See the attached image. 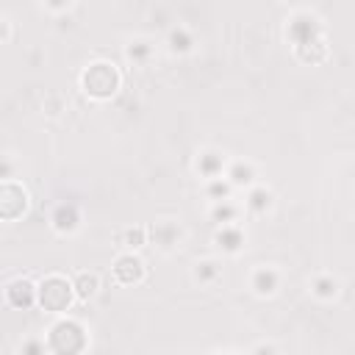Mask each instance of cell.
<instances>
[{
	"mask_svg": "<svg viewBox=\"0 0 355 355\" xmlns=\"http://www.w3.org/2000/svg\"><path fill=\"white\" fill-rule=\"evenodd\" d=\"M119 241H122V247H128V250H139V247H144V244L150 241V236H147V227H130V230H125V233L119 236Z\"/></svg>",
	"mask_w": 355,
	"mask_h": 355,
	"instance_id": "19",
	"label": "cell"
},
{
	"mask_svg": "<svg viewBox=\"0 0 355 355\" xmlns=\"http://www.w3.org/2000/svg\"><path fill=\"white\" fill-rule=\"evenodd\" d=\"M313 39H322L319 22H316L311 14H297V17L288 22V42H291L294 50H297V47H302V44H308V42H313Z\"/></svg>",
	"mask_w": 355,
	"mask_h": 355,
	"instance_id": "5",
	"label": "cell"
},
{
	"mask_svg": "<svg viewBox=\"0 0 355 355\" xmlns=\"http://www.w3.org/2000/svg\"><path fill=\"white\" fill-rule=\"evenodd\" d=\"M28 208V191L14 180H0V219H19Z\"/></svg>",
	"mask_w": 355,
	"mask_h": 355,
	"instance_id": "4",
	"label": "cell"
},
{
	"mask_svg": "<svg viewBox=\"0 0 355 355\" xmlns=\"http://www.w3.org/2000/svg\"><path fill=\"white\" fill-rule=\"evenodd\" d=\"M230 183H227V178L222 180V178H208V197H214V200H227V194H230Z\"/></svg>",
	"mask_w": 355,
	"mask_h": 355,
	"instance_id": "22",
	"label": "cell"
},
{
	"mask_svg": "<svg viewBox=\"0 0 355 355\" xmlns=\"http://www.w3.org/2000/svg\"><path fill=\"white\" fill-rule=\"evenodd\" d=\"M80 225V214H78V205L72 202H61L55 211H53V227L58 233H75Z\"/></svg>",
	"mask_w": 355,
	"mask_h": 355,
	"instance_id": "8",
	"label": "cell"
},
{
	"mask_svg": "<svg viewBox=\"0 0 355 355\" xmlns=\"http://www.w3.org/2000/svg\"><path fill=\"white\" fill-rule=\"evenodd\" d=\"M194 277H197L202 286H211V283L219 277V266H216V261H200L197 269H194Z\"/></svg>",
	"mask_w": 355,
	"mask_h": 355,
	"instance_id": "21",
	"label": "cell"
},
{
	"mask_svg": "<svg viewBox=\"0 0 355 355\" xmlns=\"http://www.w3.org/2000/svg\"><path fill=\"white\" fill-rule=\"evenodd\" d=\"M119 69L111 64V61H94V64H89L86 69H83V75H80V86H83V92L89 94V97H94V100H108V97H114L116 94V89H119Z\"/></svg>",
	"mask_w": 355,
	"mask_h": 355,
	"instance_id": "1",
	"label": "cell"
},
{
	"mask_svg": "<svg viewBox=\"0 0 355 355\" xmlns=\"http://www.w3.org/2000/svg\"><path fill=\"white\" fill-rule=\"evenodd\" d=\"M147 55H150V44H147V42H133V44H128V58H130V61L144 64Z\"/></svg>",
	"mask_w": 355,
	"mask_h": 355,
	"instance_id": "23",
	"label": "cell"
},
{
	"mask_svg": "<svg viewBox=\"0 0 355 355\" xmlns=\"http://www.w3.org/2000/svg\"><path fill=\"white\" fill-rule=\"evenodd\" d=\"M252 180H255V169L250 164H244V161L230 164V169H227V183L230 186H252Z\"/></svg>",
	"mask_w": 355,
	"mask_h": 355,
	"instance_id": "15",
	"label": "cell"
},
{
	"mask_svg": "<svg viewBox=\"0 0 355 355\" xmlns=\"http://www.w3.org/2000/svg\"><path fill=\"white\" fill-rule=\"evenodd\" d=\"M22 352H44V344H39V341H28V344L22 347Z\"/></svg>",
	"mask_w": 355,
	"mask_h": 355,
	"instance_id": "26",
	"label": "cell"
},
{
	"mask_svg": "<svg viewBox=\"0 0 355 355\" xmlns=\"http://www.w3.org/2000/svg\"><path fill=\"white\" fill-rule=\"evenodd\" d=\"M44 6H47V8H53V11H64V8H69V6H72V0H44Z\"/></svg>",
	"mask_w": 355,
	"mask_h": 355,
	"instance_id": "25",
	"label": "cell"
},
{
	"mask_svg": "<svg viewBox=\"0 0 355 355\" xmlns=\"http://www.w3.org/2000/svg\"><path fill=\"white\" fill-rule=\"evenodd\" d=\"M147 236H153V241H155L161 250H169V247L180 239V230H178V225H172V222H155V225L147 230Z\"/></svg>",
	"mask_w": 355,
	"mask_h": 355,
	"instance_id": "9",
	"label": "cell"
},
{
	"mask_svg": "<svg viewBox=\"0 0 355 355\" xmlns=\"http://www.w3.org/2000/svg\"><path fill=\"white\" fill-rule=\"evenodd\" d=\"M11 175H14V161L0 155V180H11Z\"/></svg>",
	"mask_w": 355,
	"mask_h": 355,
	"instance_id": "24",
	"label": "cell"
},
{
	"mask_svg": "<svg viewBox=\"0 0 355 355\" xmlns=\"http://www.w3.org/2000/svg\"><path fill=\"white\" fill-rule=\"evenodd\" d=\"M6 297H8V302L14 305V308H31V305H36V286L31 283V280H25V277H19V280H11L8 283V288H6Z\"/></svg>",
	"mask_w": 355,
	"mask_h": 355,
	"instance_id": "7",
	"label": "cell"
},
{
	"mask_svg": "<svg viewBox=\"0 0 355 355\" xmlns=\"http://www.w3.org/2000/svg\"><path fill=\"white\" fill-rule=\"evenodd\" d=\"M211 216H214V222H219V225H230V222L239 216V208H236L233 202H227V200H216V205L211 208Z\"/></svg>",
	"mask_w": 355,
	"mask_h": 355,
	"instance_id": "17",
	"label": "cell"
},
{
	"mask_svg": "<svg viewBox=\"0 0 355 355\" xmlns=\"http://www.w3.org/2000/svg\"><path fill=\"white\" fill-rule=\"evenodd\" d=\"M272 202H275V194H272L266 186H255V189H250V194H247V208L255 211V214H266V211L272 208Z\"/></svg>",
	"mask_w": 355,
	"mask_h": 355,
	"instance_id": "13",
	"label": "cell"
},
{
	"mask_svg": "<svg viewBox=\"0 0 355 355\" xmlns=\"http://www.w3.org/2000/svg\"><path fill=\"white\" fill-rule=\"evenodd\" d=\"M75 297V288L67 277L61 275H47L39 286H36V302L44 308V311H53V313H61L69 308Z\"/></svg>",
	"mask_w": 355,
	"mask_h": 355,
	"instance_id": "2",
	"label": "cell"
},
{
	"mask_svg": "<svg viewBox=\"0 0 355 355\" xmlns=\"http://www.w3.org/2000/svg\"><path fill=\"white\" fill-rule=\"evenodd\" d=\"M191 44H194V39H191L189 31H183V28L169 31V50H172V53H189Z\"/></svg>",
	"mask_w": 355,
	"mask_h": 355,
	"instance_id": "18",
	"label": "cell"
},
{
	"mask_svg": "<svg viewBox=\"0 0 355 355\" xmlns=\"http://www.w3.org/2000/svg\"><path fill=\"white\" fill-rule=\"evenodd\" d=\"M114 277L119 280V283H125V286H133V283H139L141 277H144V261L139 258V255H133V252H125V255H119L116 261H114Z\"/></svg>",
	"mask_w": 355,
	"mask_h": 355,
	"instance_id": "6",
	"label": "cell"
},
{
	"mask_svg": "<svg viewBox=\"0 0 355 355\" xmlns=\"http://www.w3.org/2000/svg\"><path fill=\"white\" fill-rule=\"evenodd\" d=\"M222 166H225L222 153L208 150V153H202V155L197 158V169H200L202 178H219V175H222Z\"/></svg>",
	"mask_w": 355,
	"mask_h": 355,
	"instance_id": "12",
	"label": "cell"
},
{
	"mask_svg": "<svg viewBox=\"0 0 355 355\" xmlns=\"http://www.w3.org/2000/svg\"><path fill=\"white\" fill-rule=\"evenodd\" d=\"M53 352H80L86 347V333L75 319H61L50 330V344Z\"/></svg>",
	"mask_w": 355,
	"mask_h": 355,
	"instance_id": "3",
	"label": "cell"
},
{
	"mask_svg": "<svg viewBox=\"0 0 355 355\" xmlns=\"http://www.w3.org/2000/svg\"><path fill=\"white\" fill-rule=\"evenodd\" d=\"M316 297H322V300H330V297H336V291H338V280L336 277H330V275H319L316 280H313V288H311Z\"/></svg>",
	"mask_w": 355,
	"mask_h": 355,
	"instance_id": "20",
	"label": "cell"
},
{
	"mask_svg": "<svg viewBox=\"0 0 355 355\" xmlns=\"http://www.w3.org/2000/svg\"><path fill=\"white\" fill-rule=\"evenodd\" d=\"M277 283H280V277H277V272L272 269V266H261V269H255L252 272V288H255V294H275V288H277Z\"/></svg>",
	"mask_w": 355,
	"mask_h": 355,
	"instance_id": "11",
	"label": "cell"
},
{
	"mask_svg": "<svg viewBox=\"0 0 355 355\" xmlns=\"http://www.w3.org/2000/svg\"><path fill=\"white\" fill-rule=\"evenodd\" d=\"M214 241L219 244L222 252H239V250L244 247V233H241L236 225H222V230L216 233Z\"/></svg>",
	"mask_w": 355,
	"mask_h": 355,
	"instance_id": "10",
	"label": "cell"
},
{
	"mask_svg": "<svg viewBox=\"0 0 355 355\" xmlns=\"http://www.w3.org/2000/svg\"><path fill=\"white\" fill-rule=\"evenodd\" d=\"M6 39H8V22L0 19V42H6Z\"/></svg>",
	"mask_w": 355,
	"mask_h": 355,
	"instance_id": "27",
	"label": "cell"
},
{
	"mask_svg": "<svg viewBox=\"0 0 355 355\" xmlns=\"http://www.w3.org/2000/svg\"><path fill=\"white\" fill-rule=\"evenodd\" d=\"M297 55H300L305 64H322V61L327 58V44H324V39H313V42L297 47Z\"/></svg>",
	"mask_w": 355,
	"mask_h": 355,
	"instance_id": "14",
	"label": "cell"
},
{
	"mask_svg": "<svg viewBox=\"0 0 355 355\" xmlns=\"http://www.w3.org/2000/svg\"><path fill=\"white\" fill-rule=\"evenodd\" d=\"M72 288H75V297H78V300H89V297H94V294H97V288H100V280H97V275L80 272V275L75 277Z\"/></svg>",
	"mask_w": 355,
	"mask_h": 355,
	"instance_id": "16",
	"label": "cell"
}]
</instances>
